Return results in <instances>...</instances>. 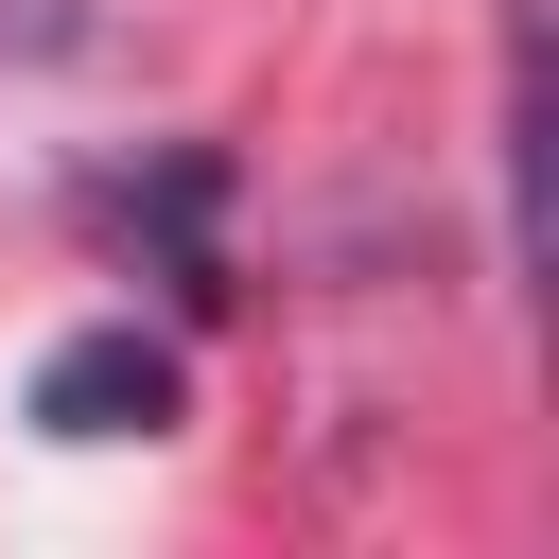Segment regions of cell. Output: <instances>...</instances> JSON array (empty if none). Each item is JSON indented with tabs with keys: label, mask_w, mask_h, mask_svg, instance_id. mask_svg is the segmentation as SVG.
Masks as SVG:
<instances>
[{
	"label": "cell",
	"mask_w": 559,
	"mask_h": 559,
	"mask_svg": "<svg viewBox=\"0 0 559 559\" xmlns=\"http://www.w3.org/2000/svg\"><path fill=\"white\" fill-rule=\"evenodd\" d=\"M35 419H52V437H157V419H175V349H157V332H70V349L35 367Z\"/></svg>",
	"instance_id": "cell-1"
}]
</instances>
